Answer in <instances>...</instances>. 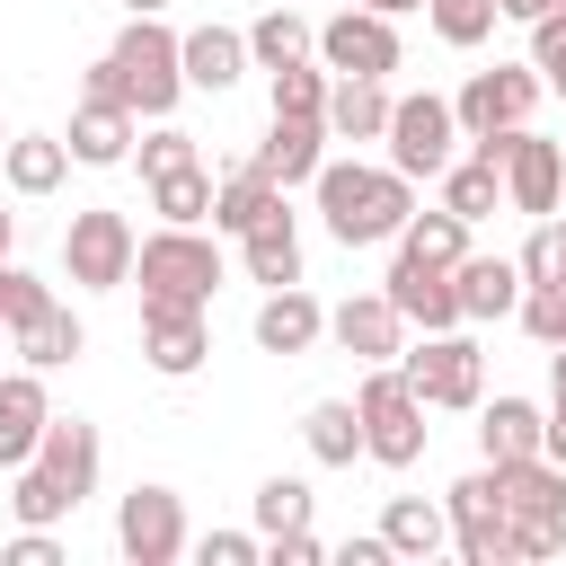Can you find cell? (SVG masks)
<instances>
[{
  "mask_svg": "<svg viewBox=\"0 0 566 566\" xmlns=\"http://www.w3.org/2000/svg\"><path fill=\"white\" fill-rule=\"evenodd\" d=\"M44 301H53V292H44V274H27V265H9V256H0V327H27Z\"/></svg>",
  "mask_w": 566,
  "mask_h": 566,
  "instance_id": "obj_43",
  "label": "cell"
},
{
  "mask_svg": "<svg viewBox=\"0 0 566 566\" xmlns=\"http://www.w3.org/2000/svg\"><path fill=\"white\" fill-rule=\"evenodd\" d=\"M557 283H566V248H557Z\"/></svg>",
  "mask_w": 566,
  "mask_h": 566,
  "instance_id": "obj_55",
  "label": "cell"
},
{
  "mask_svg": "<svg viewBox=\"0 0 566 566\" xmlns=\"http://www.w3.org/2000/svg\"><path fill=\"white\" fill-rule=\"evenodd\" d=\"M310 513H318V495H310L301 478H265V486H256V539H274V531H310Z\"/></svg>",
  "mask_w": 566,
  "mask_h": 566,
  "instance_id": "obj_39",
  "label": "cell"
},
{
  "mask_svg": "<svg viewBox=\"0 0 566 566\" xmlns=\"http://www.w3.org/2000/svg\"><path fill=\"white\" fill-rule=\"evenodd\" d=\"M265 557H274V566H318V557H327V539H318V531H274V539H265Z\"/></svg>",
  "mask_w": 566,
  "mask_h": 566,
  "instance_id": "obj_47",
  "label": "cell"
},
{
  "mask_svg": "<svg viewBox=\"0 0 566 566\" xmlns=\"http://www.w3.org/2000/svg\"><path fill=\"white\" fill-rule=\"evenodd\" d=\"M203 354H212L203 310H186V301H142V363H150L159 380H195Z\"/></svg>",
  "mask_w": 566,
  "mask_h": 566,
  "instance_id": "obj_13",
  "label": "cell"
},
{
  "mask_svg": "<svg viewBox=\"0 0 566 566\" xmlns=\"http://www.w3.org/2000/svg\"><path fill=\"white\" fill-rule=\"evenodd\" d=\"M548 407H566V345H548Z\"/></svg>",
  "mask_w": 566,
  "mask_h": 566,
  "instance_id": "obj_48",
  "label": "cell"
},
{
  "mask_svg": "<svg viewBox=\"0 0 566 566\" xmlns=\"http://www.w3.org/2000/svg\"><path fill=\"white\" fill-rule=\"evenodd\" d=\"M363 9H380V18H407V9H424V0H363Z\"/></svg>",
  "mask_w": 566,
  "mask_h": 566,
  "instance_id": "obj_50",
  "label": "cell"
},
{
  "mask_svg": "<svg viewBox=\"0 0 566 566\" xmlns=\"http://www.w3.org/2000/svg\"><path fill=\"white\" fill-rule=\"evenodd\" d=\"M389 168L398 177H442L451 159H460V115H451V97H433V88H416V97H389Z\"/></svg>",
  "mask_w": 566,
  "mask_h": 566,
  "instance_id": "obj_5",
  "label": "cell"
},
{
  "mask_svg": "<svg viewBox=\"0 0 566 566\" xmlns=\"http://www.w3.org/2000/svg\"><path fill=\"white\" fill-rule=\"evenodd\" d=\"M318 124H327V142H380V133H389V80H345V71H327Z\"/></svg>",
  "mask_w": 566,
  "mask_h": 566,
  "instance_id": "obj_23",
  "label": "cell"
},
{
  "mask_svg": "<svg viewBox=\"0 0 566 566\" xmlns=\"http://www.w3.org/2000/svg\"><path fill=\"white\" fill-rule=\"evenodd\" d=\"M133 221L115 212V203H88V212H71V230H62V274L80 283V292H124L133 283Z\"/></svg>",
  "mask_w": 566,
  "mask_h": 566,
  "instance_id": "obj_6",
  "label": "cell"
},
{
  "mask_svg": "<svg viewBox=\"0 0 566 566\" xmlns=\"http://www.w3.org/2000/svg\"><path fill=\"white\" fill-rule=\"evenodd\" d=\"M557 62H566V9L531 18V71H557Z\"/></svg>",
  "mask_w": 566,
  "mask_h": 566,
  "instance_id": "obj_46",
  "label": "cell"
},
{
  "mask_svg": "<svg viewBox=\"0 0 566 566\" xmlns=\"http://www.w3.org/2000/svg\"><path fill=\"white\" fill-rule=\"evenodd\" d=\"M495 9H504V18H522V27H531V18H548V9H566V0H495Z\"/></svg>",
  "mask_w": 566,
  "mask_h": 566,
  "instance_id": "obj_49",
  "label": "cell"
},
{
  "mask_svg": "<svg viewBox=\"0 0 566 566\" xmlns=\"http://www.w3.org/2000/svg\"><path fill=\"white\" fill-rule=\"evenodd\" d=\"M310 195H318V221L336 230V248H380V239H398L407 212H416V177H398L389 159H380V168H371V159H318Z\"/></svg>",
  "mask_w": 566,
  "mask_h": 566,
  "instance_id": "obj_1",
  "label": "cell"
},
{
  "mask_svg": "<svg viewBox=\"0 0 566 566\" xmlns=\"http://www.w3.org/2000/svg\"><path fill=\"white\" fill-rule=\"evenodd\" d=\"M451 292H460V318H513V301H522V265L469 248V256L451 265Z\"/></svg>",
  "mask_w": 566,
  "mask_h": 566,
  "instance_id": "obj_27",
  "label": "cell"
},
{
  "mask_svg": "<svg viewBox=\"0 0 566 566\" xmlns=\"http://www.w3.org/2000/svg\"><path fill=\"white\" fill-rule=\"evenodd\" d=\"M398 371L424 407H478L486 398V354L460 336V327H433L424 345H398Z\"/></svg>",
  "mask_w": 566,
  "mask_h": 566,
  "instance_id": "obj_7",
  "label": "cell"
},
{
  "mask_svg": "<svg viewBox=\"0 0 566 566\" xmlns=\"http://www.w3.org/2000/svg\"><path fill=\"white\" fill-rule=\"evenodd\" d=\"M274 195H283V186H274L256 159H239L230 177H212V230H230V239H239V230H248V221H256Z\"/></svg>",
  "mask_w": 566,
  "mask_h": 566,
  "instance_id": "obj_32",
  "label": "cell"
},
{
  "mask_svg": "<svg viewBox=\"0 0 566 566\" xmlns=\"http://www.w3.org/2000/svg\"><path fill=\"white\" fill-rule=\"evenodd\" d=\"M354 416H363V460L380 469H416L424 460V398L407 389L398 363H363V389H354Z\"/></svg>",
  "mask_w": 566,
  "mask_h": 566,
  "instance_id": "obj_4",
  "label": "cell"
},
{
  "mask_svg": "<svg viewBox=\"0 0 566 566\" xmlns=\"http://www.w3.org/2000/svg\"><path fill=\"white\" fill-rule=\"evenodd\" d=\"M177 71H186V88L221 97V88H239L256 62H248V35H239V27L203 18V27H186V35H177Z\"/></svg>",
  "mask_w": 566,
  "mask_h": 566,
  "instance_id": "obj_18",
  "label": "cell"
},
{
  "mask_svg": "<svg viewBox=\"0 0 566 566\" xmlns=\"http://www.w3.org/2000/svg\"><path fill=\"white\" fill-rule=\"evenodd\" d=\"M380 292H389V310L407 318V327H460V292H451V265H433V256H407L398 248V265L380 274Z\"/></svg>",
  "mask_w": 566,
  "mask_h": 566,
  "instance_id": "obj_16",
  "label": "cell"
},
{
  "mask_svg": "<svg viewBox=\"0 0 566 566\" xmlns=\"http://www.w3.org/2000/svg\"><path fill=\"white\" fill-rule=\"evenodd\" d=\"M310 53L327 62V71H345V80H389L398 62H407V44H398V18H380V9H336L327 27H310Z\"/></svg>",
  "mask_w": 566,
  "mask_h": 566,
  "instance_id": "obj_8",
  "label": "cell"
},
{
  "mask_svg": "<svg viewBox=\"0 0 566 566\" xmlns=\"http://www.w3.org/2000/svg\"><path fill=\"white\" fill-rule=\"evenodd\" d=\"M486 469H495L504 513H513L522 531H548V539L566 548V469H557L548 451H531V460H486Z\"/></svg>",
  "mask_w": 566,
  "mask_h": 566,
  "instance_id": "obj_12",
  "label": "cell"
},
{
  "mask_svg": "<svg viewBox=\"0 0 566 566\" xmlns=\"http://www.w3.org/2000/svg\"><path fill=\"white\" fill-rule=\"evenodd\" d=\"M239 265H248V283H265V292H274V283H301V212H292L283 195L239 230Z\"/></svg>",
  "mask_w": 566,
  "mask_h": 566,
  "instance_id": "obj_19",
  "label": "cell"
},
{
  "mask_svg": "<svg viewBox=\"0 0 566 566\" xmlns=\"http://www.w3.org/2000/svg\"><path fill=\"white\" fill-rule=\"evenodd\" d=\"M9 513H18L27 531H62V522L80 513V495H62V486H53V469L18 460V469H9Z\"/></svg>",
  "mask_w": 566,
  "mask_h": 566,
  "instance_id": "obj_33",
  "label": "cell"
},
{
  "mask_svg": "<svg viewBox=\"0 0 566 566\" xmlns=\"http://www.w3.org/2000/svg\"><path fill=\"white\" fill-rule=\"evenodd\" d=\"M159 9H168V0H124V18H159Z\"/></svg>",
  "mask_w": 566,
  "mask_h": 566,
  "instance_id": "obj_51",
  "label": "cell"
},
{
  "mask_svg": "<svg viewBox=\"0 0 566 566\" xmlns=\"http://www.w3.org/2000/svg\"><path fill=\"white\" fill-rule=\"evenodd\" d=\"M539 71L531 62H495V71H469L460 88H451V115H460V142H478V133H513V124H531V106H539Z\"/></svg>",
  "mask_w": 566,
  "mask_h": 566,
  "instance_id": "obj_9",
  "label": "cell"
},
{
  "mask_svg": "<svg viewBox=\"0 0 566 566\" xmlns=\"http://www.w3.org/2000/svg\"><path fill=\"white\" fill-rule=\"evenodd\" d=\"M186 548H195L203 566H256V557H265L256 531H203V539H186Z\"/></svg>",
  "mask_w": 566,
  "mask_h": 566,
  "instance_id": "obj_44",
  "label": "cell"
},
{
  "mask_svg": "<svg viewBox=\"0 0 566 566\" xmlns=\"http://www.w3.org/2000/svg\"><path fill=\"white\" fill-rule=\"evenodd\" d=\"M97 460H106V451H97V424H88V416H44V433H35V469H53L62 495L88 504V495H97Z\"/></svg>",
  "mask_w": 566,
  "mask_h": 566,
  "instance_id": "obj_20",
  "label": "cell"
},
{
  "mask_svg": "<svg viewBox=\"0 0 566 566\" xmlns=\"http://www.w3.org/2000/svg\"><path fill=\"white\" fill-rule=\"evenodd\" d=\"M0 142H9V133H0Z\"/></svg>",
  "mask_w": 566,
  "mask_h": 566,
  "instance_id": "obj_57",
  "label": "cell"
},
{
  "mask_svg": "<svg viewBox=\"0 0 566 566\" xmlns=\"http://www.w3.org/2000/svg\"><path fill=\"white\" fill-rule=\"evenodd\" d=\"M133 159H142V186H150V177H168V168L195 159V133H177L168 115H150V133H133Z\"/></svg>",
  "mask_w": 566,
  "mask_h": 566,
  "instance_id": "obj_40",
  "label": "cell"
},
{
  "mask_svg": "<svg viewBox=\"0 0 566 566\" xmlns=\"http://www.w3.org/2000/svg\"><path fill=\"white\" fill-rule=\"evenodd\" d=\"M557 248H566V221H557V212L531 221V239H522V256H513V265H522V292H531V283H557Z\"/></svg>",
  "mask_w": 566,
  "mask_h": 566,
  "instance_id": "obj_42",
  "label": "cell"
},
{
  "mask_svg": "<svg viewBox=\"0 0 566 566\" xmlns=\"http://www.w3.org/2000/svg\"><path fill=\"white\" fill-rule=\"evenodd\" d=\"M80 88H97V97H124L133 115H168L177 97H186V71H177V35L159 27V18H124V35L88 62V80Z\"/></svg>",
  "mask_w": 566,
  "mask_h": 566,
  "instance_id": "obj_2",
  "label": "cell"
},
{
  "mask_svg": "<svg viewBox=\"0 0 566 566\" xmlns=\"http://www.w3.org/2000/svg\"><path fill=\"white\" fill-rule=\"evenodd\" d=\"M301 442H310L318 469H354V460H363V416H354V398H310Z\"/></svg>",
  "mask_w": 566,
  "mask_h": 566,
  "instance_id": "obj_30",
  "label": "cell"
},
{
  "mask_svg": "<svg viewBox=\"0 0 566 566\" xmlns=\"http://www.w3.org/2000/svg\"><path fill=\"white\" fill-rule=\"evenodd\" d=\"M539 416H548V407H531V398H513V389H504V398H478V451H486V460H531V451H539Z\"/></svg>",
  "mask_w": 566,
  "mask_h": 566,
  "instance_id": "obj_29",
  "label": "cell"
},
{
  "mask_svg": "<svg viewBox=\"0 0 566 566\" xmlns=\"http://www.w3.org/2000/svg\"><path fill=\"white\" fill-rule=\"evenodd\" d=\"M9 239H18V212H9V203H0V256H9Z\"/></svg>",
  "mask_w": 566,
  "mask_h": 566,
  "instance_id": "obj_52",
  "label": "cell"
},
{
  "mask_svg": "<svg viewBox=\"0 0 566 566\" xmlns=\"http://www.w3.org/2000/svg\"><path fill=\"white\" fill-rule=\"evenodd\" d=\"M0 371H9V327H0Z\"/></svg>",
  "mask_w": 566,
  "mask_h": 566,
  "instance_id": "obj_54",
  "label": "cell"
},
{
  "mask_svg": "<svg viewBox=\"0 0 566 566\" xmlns=\"http://www.w3.org/2000/svg\"><path fill=\"white\" fill-rule=\"evenodd\" d=\"M557 203H566V195H557Z\"/></svg>",
  "mask_w": 566,
  "mask_h": 566,
  "instance_id": "obj_56",
  "label": "cell"
},
{
  "mask_svg": "<svg viewBox=\"0 0 566 566\" xmlns=\"http://www.w3.org/2000/svg\"><path fill=\"white\" fill-rule=\"evenodd\" d=\"M239 35H248V62H256V71H274V62H292V53H310V18H301L292 0H283V9H265L256 27H239Z\"/></svg>",
  "mask_w": 566,
  "mask_h": 566,
  "instance_id": "obj_36",
  "label": "cell"
},
{
  "mask_svg": "<svg viewBox=\"0 0 566 566\" xmlns=\"http://www.w3.org/2000/svg\"><path fill=\"white\" fill-rule=\"evenodd\" d=\"M9 354H18L27 371H62V363H80V354H88V327H80L62 301H44L27 327H9Z\"/></svg>",
  "mask_w": 566,
  "mask_h": 566,
  "instance_id": "obj_28",
  "label": "cell"
},
{
  "mask_svg": "<svg viewBox=\"0 0 566 566\" xmlns=\"http://www.w3.org/2000/svg\"><path fill=\"white\" fill-rule=\"evenodd\" d=\"M380 539H389V557L424 566V557L451 548V513H442L433 495H389V504H380Z\"/></svg>",
  "mask_w": 566,
  "mask_h": 566,
  "instance_id": "obj_25",
  "label": "cell"
},
{
  "mask_svg": "<svg viewBox=\"0 0 566 566\" xmlns=\"http://www.w3.org/2000/svg\"><path fill=\"white\" fill-rule=\"evenodd\" d=\"M539 80H548V88H557V97H566V62H557V71H539Z\"/></svg>",
  "mask_w": 566,
  "mask_h": 566,
  "instance_id": "obj_53",
  "label": "cell"
},
{
  "mask_svg": "<svg viewBox=\"0 0 566 566\" xmlns=\"http://www.w3.org/2000/svg\"><path fill=\"white\" fill-rule=\"evenodd\" d=\"M557 195H566V150L557 142H539L531 124L504 142V203L522 212V221H548L557 212Z\"/></svg>",
  "mask_w": 566,
  "mask_h": 566,
  "instance_id": "obj_15",
  "label": "cell"
},
{
  "mask_svg": "<svg viewBox=\"0 0 566 566\" xmlns=\"http://www.w3.org/2000/svg\"><path fill=\"white\" fill-rule=\"evenodd\" d=\"M327 336V301L310 292V283H274L265 301H256V345L265 354H310Z\"/></svg>",
  "mask_w": 566,
  "mask_h": 566,
  "instance_id": "obj_21",
  "label": "cell"
},
{
  "mask_svg": "<svg viewBox=\"0 0 566 566\" xmlns=\"http://www.w3.org/2000/svg\"><path fill=\"white\" fill-rule=\"evenodd\" d=\"M442 513H451V548H460L469 566H513V513H504V495H495V469H469V478L442 495Z\"/></svg>",
  "mask_w": 566,
  "mask_h": 566,
  "instance_id": "obj_11",
  "label": "cell"
},
{
  "mask_svg": "<svg viewBox=\"0 0 566 566\" xmlns=\"http://www.w3.org/2000/svg\"><path fill=\"white\" fill-rule=\"evenodd\" d=\"M318 159H327V124L318 115H274L265 124V142H256V168L292 195V186H310L318 177Z\"/></svg>",
  "mask_w": 566,
  "mask_h": 566,
  "instance_id": "obj_22",
  "label": "cell"
},
{
  "mask_svg": "<svg viewBox=\"0 0 566 566\" xmlns=\"http://www.w3.org/2000/svg\"><path fill=\"white\" fill-rule=\"evenodd\" d=\"M150 212H159V221H186V230H212V168L186 159V168L150 177Z\"/></svg>",
  "mask_w": 566,
  "mask_h": 566,
  "instance_id": "obj_31",
  "label": "cell"
},
{
  "mask_svg": "<svg viewBox=\"0 0 566 566\" xmlns=\"http://www.w3.org/2000/svg\"><path fill=\"white\" fill-rule=\"evenodd\" d=\"M0 566H62V539H53V531H27V522H18V539L0 548Z\"/></svg>",
  "mask_w": 566,
  "mask_h": 566,
  "instance_id": "obj_45",
  "label": "cell"
},
{
  "mask_svg": "<svg viewBox=\"0 0 566 566\" xmlns=\"http://www.w3.org/2000/svg\"><path fill=\"white\" fill-rule=\"evenodd\" d=\"M327 345H336V354H354V363H398L407 318L389 310V292H345V301L327 310Z\"/></svg>",
  "mask_w": 566,
  "mask_h": 566,
  "instance_id": "obj_17",
  "label": "cell"
},
{
  "mask_svg": "<svg viewBox=\"0 0 566 566\" xmlns=\"http://www.w3.org/2000/svg\"><path fill=\"white\" fill-rule=\"evenodd\" d=\"M62 177H71L62 133H9V142H0V186H9V195H27V203H35V195H53Z\"/></svg>",
  "mask_w": 566,
  "mask_h": 566,
  "instance_id": "obj_26",
  "label": "cell"
},
{
  "mask_svg": "<svg viewBox=\"0 0 566 566\" xmlns=\"http://www.w3.org/2000/svg\"><path fill=\"white\" fill-rule=\"evenodd\" d=\"M495 18H504L495 0H424V27H433L451 53H478V44L495 35Z\"/></svg>",
  "mask_w": 566,
  "mask_h": 566,
  "instance_id": "obj_38",
  "label": "cell"
},
{
  "mask_svg": "<svg viewBox=\"0 0 566 566\" xmlns=\"http://www.w3.org/2000/svg\"><path fill=\"white\" fill-rule=\"evenodd\" d=\"M186 495L177 486H133L124 504H115V548H124V566H177L186 557Z\"/></svg>",
  "mask_w": 566,
  "mask_h": 566,
  "instance_id": "obj_10",
  "label": "cell"
},
{
  "mask_svg": "<svg viewBox=\"0 0 566 566\" xmlns=\"http://www.w3.org/2000/svg\"><path fill=\"white\" fill-rule=\"evenodd\" d=\"M398 248H407V256H433V265H460V256H469V221L442 212V203H433V212H407Z\"/></svg>",
  "mask_w": 566,
  "mask_h": 566,
  "instance_id": "obj_37",
  "label": "cell"
},
{
  "mask_svg": "<svg viewBox=\"0 0 566 566\" xmlns=\"http://www.w3.org/2000/svg\"><path fill=\"white\" fill-rule=\"evenodd\" d=\"M433 186H442V212H460L469 230H478V221L504 203V168H486V159H451Z\"/></svg>",
  "mask_w": 566,
  "mask_h": 566,
  "instance_id": "obj_34",
  "label": "cell"
},
{
  "mask_svg": "<svg viewBox=\"0 0 566 566\" xmlns=\"http://www.w3.org/2000/svg\"><path fill=\"white\" fill-rule=\"evenodd\" d=\"M133 133H142V115H133L124 97H97V88H80L62 150H71V168H124V159H133Z\"/></svg>",
  "mask_w": 566,
  "mask_h": 566,
  "instance_id": "obj_14",
  "label": "cell"
},
{
  "mask_svg": "<svg viewBox=\"0 0 566 566\" xmlns=\"http://www.w3.org/2000/svg\"><path fill=\"white\" fill-rule=\"evenodd\" d=\"M44 416H53V398H44V371H0V469H18V460H35V433H44Z\"/></svg>",
  "mask_w": 566,
  "mask_h": 566,
  "instance_id": "obj_24",
  "label": "cell"
},
{
  "mask_svg": "<svg viewBox=\"0 0 566 566\" xmlns=\"http://www.w3.org/2000/svg\"><path fill=\"white\" fill-rule=\"evenodd\" d=\"M265 97H274V115H318V106H327V62H318V53L274 62V71H265Z\"/></svg>",
  "mask_w": 566,
  "mask_h": 566,
  "instance_id": "obj_35",
  "label": "cell"
},
{
  "mask_svg": "<svg viewBox=\"0 0 566 566\" xmlns=\"http://www.w3.org/2000/svg\"><path fill=\"white\" fill-rule=\"evenodd\" d=\"M133 283H142V301H186V310H212V292H221V248H212V230L159 221L150 239H133Z\"/></svg>",
  "mask_w": 566,
  "mask_h": 566,
  "instance_id": "obj_3",
  "label": "cell"
},
{
  "mask_svg": "<svg viewBox=\"0 0 566 566\" xmlns=\"http://www.w3.org/2000/svg\"><path fill=\"white\" fill-rule=\"evenodd\" d=\"M513 318H522L531 345H566V283H531V292L513 301Z\"/></svg>",
  "mask_w": 566,
  "mask_h": 566,
  "instance_id": "obj_41",
  "label": "cell"
}]
</instances>
